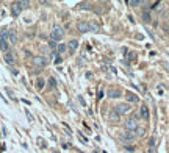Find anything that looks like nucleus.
Returning <instances> with one entry per match:
<instances>
[{
  "mask_svg": "<svg viewBox=\"0 0 169 153\" xmlns=\"http://www.w3.org/2000/svg\"><path fill=\"white\" fill-rule=\"evenodd\" d=\"M143 17H144V20H149V19H150L149 13H144V14H143Z\"/></svg>",
  "mask_w": 169,
  "mask_h": 153,
  "instance_id": "nucleus-31",
  "label": "nucleus"
},
{
  "mask_svg": "<svg viewBox=\"0 0 169 153\" xmlns=\"http://www.w3.org/2000/svg\"><path fill=\"white\" fill-rule=\"evenodd\" d=\"M139 117L144 119V120L149 119V108L146 106V105H143V106L139 108Z\"/></svg>",
  "mask_w": 169,
  "mask_h": 153,
  "instance_id": "nucleus-11",
  "label": "nucleus"
},
{
  "mask_svg": "<svg viewBox=\"0 0 169 153\" xmlns=\"http://www.w3.org/2000/svg\"><path fill=\"white\" fill-rule=\"evenodd\" d=\"M80 10H91V3H88V2L80 3Z\"/></svg>",
  "mask_w": 169,
  "mask_h": 153,
  "instance_id": "nucleus-20",
  "label": "nucleus"
},
{
  "mask_svg": "<svg viewBox=\"0 0 169 153\" xmlns=\"http://www.w3.org/2000/svg\"><path fill=\"white\" fill-rule=\"evenodd\" d=\"M153 147H155V139L150 138V141H149V148H150V150H153Z\"/></svg>",
  "mask_w": 169,
  "mask_h": 153,
  "instance_id": "nucleus-24",
  "label": "nucleus"
},
{
  "mask_svg": "<svg viewBox=\"0 0 169 153\" xmlns=\"http://www.w3.org/2000/svg\"><path fill=\"white\" fill-rule=\"evenodd\" d=\"M135 131H136L135 136H143V134H144V128H139V127H138V128L135 130Z\"/></svg>",
  "mask_w": 169,
  "mask_h": 153,
  "instance_id": "nucleus-23",
  "label": "nucleus"
},
{
  "mask_svg": "<svg viewBox=\"0 0 169 153\" xmlns=\"http://www.w3.org/2000/svg\"><path fill=\"white\" fill-rule=\"evenodd\" d=\"M17 5H19L22 10H25V8L30 6V2H27V0H21V2H17Z\"/></svg>",
  "mask_w": 169,
  "mask_h": 153,
  "instance_id": "nucleus-19",
  "label": "nucleus"
},
{
  "mask_svg": "<svg viewBox=\"0 0 169 153\" xmlns=\"http://www.w3.org/2000/svg\"><path fill=\"white\" fill-rule=\"evenodd\" d=\"M3 60H5L6 64H14L16 56H14V53H13V52H6V53H5V56H3Z\"/></svg>",
  "mask_w": 169,
  "mask_h": 153,
  "instance_id": "nucleus-8",
  "label": "nucleus"
},
{
  "mask_svg": "<svg viewBox=\"0 0 169 153\" xmlns=\"http://www.w3.org/2000/svg\"><path fill=\"white\" fill-rule=\"evenodd\" d=\"M77 47H78V41H77V39H71V41L67 42V50L71 53H74L77 50Z\"/></svg>",
  "mask_w": 169,
  "mask_h": 153,
  "instance_id": "nucleus-9",
  "label": "nucleus"
},
{
  "mask_svg": "<svg viewBox=\"0 0 169 153\" xmlns=\"http://www.w3.org/2000/svg\"><path fill=\"white\" fill-rule=\"evenodd\" d=\"M45 86V80L44 78H38V80H36V88H38V89H42Z\"/></svg>",
  "mask_w": 169,
  "mask_h": 153,
  "instance_id": "nucleus-18",
  "label": "nucleus"
},
{
  "mask_svg": "<svg viewBox=\"0 0 169 153\" xmlns=\"http://www.w3.org/2000/svg\"><path fill=\"white\" fill-rule=\"evenodd\" d=\"M77 30H78L80 33H88V31H89V22L80 20L78 24H77Z\"/></svg>",
  "mask_w": 169,
  "mask_h": 153,
  "instance_id": "nucleus-4",
  "label": "nucleus"
},
{
  "mask_svg": "<svg viewBox=\"0 0 169 153\" xmlns=\"http://www.w3.org/2000/svg\"><path fill=\"white\" fill-rule=\"evenodd\" d=\"M78 102H80V103H81V105H83V106H86V103H85V98L81 97V95H78Z\"/></svg>",
  "mask_w": 169,
  "mask_h": 153,
  "instance_id": "nucleus-29",
  "label": "nucleus"
},
{
  "mask_svg": "<svg viewBox=\"0 0 169 153\" xmlns=\"http://www.w3.org/2000/svg\"><path fill=\"white\" fill-rule=\"evenodd\" d=\"M66 48H67V44H58V46H57V50H55V52H57L58 55H61V53L64 52Z\"/></svg>",
  "mask_w": 169,
  "mask_h": 153,
  "instance_id": "nucleus-16",
  "label": "nucleus"
},
{
  "mask_svg": "<svg viewBox=\"0 0 169 153\" xmlns=\"http://www.w3.org/2000/svg\"><path fill=\"white\" fill-rule=\"evenodd\" d=\"M8 41L10 44H17V34L14 30H10V34H8Z\"/></svg>",
  "mask_w": 169,
  "mask_h": 153,
  "instance_id": "nucleus-15",
  "label": "nucleus"
},
{
  "mask_svg": "<svg viewBox=\"0 0 169 153\" xmlns=\"http://www.w3.org/2000/svg\"><path fill=\"white\" fill-rule=\"evenodd\" d=\"M119 136H121L122 141H133L135 139V131H122Z\"/></svg>",
  "mask_w": 169,
  "mask_h": 153,
  "instance_id": "nucleus-6",
  "label": "nucleus"
},
{
  "mask_svg": "<svg viewBox=\"0 0 169 153\" xmlns=\"http://www.w3.org/2000/svg\"><path fill=\"white\" fill-rule=\"evenodd\" d=\"M132 109V106L129 105V103H119V105H116L115 106V111L117 112V114H125V112H129Z\"/></svg>",
  "mask_w": 169,
  "mask_h": 153,
  "instance_id": "nucleus-3",
  "label": "nucleus"
},
{
  "mask_svg": "<svg viewBox=\"0 0 169 153\" xmlns=\"http://www.w3.org/2000/svg\"><path fill=\"white\" fill-rule=\"evenodd\" d=\"M57 46H58V44L55 42V41H50V42H49V47H50V48H55V50H57Z\"/></svg>",
  "mask_w": 169,
  "mask_h": 153,
  "instance_id": "nucleus-26",
  "label": "nucleus"
},
{
  "mask_svg": "<svg viewBox=\"0 0 169 153\" xmlns=\"http://www.w3.org/2000/svg\"><path fill=\"white\" fill-rule=\"evenodd\" d=\"M119 119H121V116L117 114V112L113 109V111H110V114H108V120L110 122H115V124H117L119 122Z\"/></svg>",
  "mask_w": 169,
  "mask_h": 153,
  "instance_id": "nucleus-12",
  "label": "nucleus"
},
{
  "mask_svg": "<svg viewBox=\"0 0 169 153\" xmlns=\"http://www.w3.org/2000/svg\"><path fill=\"white\" fill-rule=\"evenodd\" d=\"M38 142H39V147H41V148H45V141H44L42 138H39Z\"/></svg>",
  "mask_w": 169,
  "mask_h": 153,
  "instance_id": "nucleus-25",
  "label": "nucleus"
},
{
  "mask_svg": "<svg viewBox=\"0 0 169 153\" xmlns=\"http://www.w3.org/2000/svg\"><path fill=\"white\" fill-rule=\"evenodd\" d=\"M102 97H103V91H100V92H99V95H97V98H102Z\"/></svg>",
  "mask_w": 169,
  "mask_h": 153,
  "instance_id": "nucleus-33",
  "label": "nucleus"
},
{
  "mask_svg": "<svg viewBox=\"0 0 169 153\" xmlns=\"http://www.w3.org/2000/svg\"><path fill=\"white\" fill-rule=\"evenodd\" d=\"M53 153H60V152H57V150H55V152H53Z\"/></svg>",
  "mask_w": 169,
  "mask_h": 153,
  "instance_id": "nucleus-34",
  "label": "nucleus"
},
{
  "mask_svg": "<svg viewBox=\"0 0 169 153\" xmlns=\"http://www.w3.org/2000/svg\"><path fill=\"white\" fill-rule=\"evenodd\" d=\"M99 28H100V27H99L97 22H94V20L89 22V31H99Z\"/></svg>",
  "mask_w": 169,
  "mask_h": 153,
  "instance_id": "nucleus-17",
  "label": "nucleus"
},
{
  "mask_svg": "<svg viewBox=\"0 0 169 153\" xmlns=\"http://www.w3.org/2000/svg\"><path fill=\"white\" fill-rule=\"evenodd\" d=\"M21 13H22V8L17 5V2H14V3L11 5V14H13V16H19Z\"/></svg>",
  "mask_w": 169,
  "mask_h": 153,
  "instance_id": "nucleus-13",
  "label": "nucleus"
},
{
  "mask_svg": "<svg viewBox=\"0 0 169 153\" xmlns=\"http://www.w3.org/2000/svg\"><path fill=\"white\" fill-rule=\"evenodd\" d=\"M8 34H10V30H0V42H8Z\"/></svg>",
  "mask_w": 169,
  "mask_h": 153,
  "instance_id": "nucleus-14",
  "label": "nucleus"
},
{
  "mask_svg": "<svg viewBox=\"0 0 169 153\" xmlns=\"http://www.w3.org/2000/svg\"><path fill=\"white\" fill-rule=\"evenodd\" d=\"M130 5H133V6H136V5H141V2H138V0H130Z\"/></svg>",
  "mask_w": 169,
  "mask_h": 153,
  "instance_id": "nucleus-27",
  "label": "nucleus"
},
{
  "mask_svg": "<svg viewBox=\"0 0 169 153\" xmlns=\"http://www.w3.org/2000/svg\"><path fill=\"white\" fill-rule=\"evenodd\" d=\"M63 36H64V31H63V27H60V25H55L52 31H50V39L55 42H60L63 39Z\"/></svg>",
  "mask_w": 169,
  "mask_h": 153,
  "instance_id": "nucleus-1",
  "label": "nucleus"
},
{
  "mask_svg": "<svg viewBox=\"0 0 169 153\" xmlns=\"http://www.w3.org/2000/svg\"><path fill=\"white\" fill-rule=\"evenodd\" d=\"M11 74H13V75H19V72H17V69L13 67V69H11Z\"/></svg>",
  "mask_w": 169,
  "mask_h": 153,
  "instance_id": "nucleus-32",
  "label": "nucleus"
},
{
  "mask_svg": "<svg viewBox=\"0 0 169 153\" xmlns=\"http://www.w3.org/2000/svg\"><path fill=\"white\" fill-rule=\"evenodd\" d=\"M61 61H63V58H55V64H61Z\"/></svg>",
  "mask_w": 169,
  "mask_h": 153,
  "instance_id": "nucleus-30",
  "label": "nucleus"
},
{
  "mask_svg": "<svg viewBox=\"0 0 169 153\" xmlns=\"http://www.w3.org/2000/svg\"><path fill=\"white\" fill-rule=\"evenodd\" d=\"M49 86L50 88H57V80H55L53 76H50V78H49Z\"/></svg>",
  "mask_w": 169,
  "mask_h": 153,
  "instance_id": "nucleus-21",
  "label": "nucleus"
},
{
  "mask_svg": "<svg viewBox=\"0 0 169 153\" xmlns=\"http://www.w3.org/2000/svg\"><path fill=\"white\" fill-rule=\"evenodd\" d=\"M25 114H27V117H28L30 122H33V116H31V112L30 111H25Z\"/></svg>",
  "mask_w": 169,
  "mask_h": 153,
  "instance_id": "nucleus-28",
  "label": "nucleus"
},
{
  "mask_svg": "<svg viewBox=\"0 0 169 153\" xmlns=\"http://www.w3.org/2000/svg\"><path fill=\"white\" fill-rule=\"evenodd\" d=\"M107 95L110 98H117V97H121V91H119V89H115V88H110L108 92H107Z\"/></svg>",
  "mask_w": 169,
  "mask_h": 153,
  "instance_id": "nucleus-10",
  "label": "nucleus"
},
{
  "mask_svg": "<svg viewBox=\"0 0 169 153\" xmlns=\"http://www.w3.org/2000/svg\"><path fill=\"white\" fill-rule=\"evenodd\" d=\"M0 48H2L3 52H8V48H10V46H8V42H0Z\"/></svg>",
  "mask_w": 169,
  "mask_h": 153,
  "instance_id": "nucleus-22",
  "label": "nucleus"
},
{
  "mask_svg": "<svg viewBox=\"0 0 169 153\" xmlns=\"http://www.w3.org/2000/svg\"><path fill=\"white\" fill-rule=\"evenodd\" d=\"M33 64L36 66V67H44L45 64H47V60H45L44 56H33Z\"/></svg>",
  "mask_w": 169,
  "mask_h": 153,
  "instance_id": "nucleus-5",
  "label": "nucleus"
},
{
  "mask_svg": "<svg viewBox=\"0 0 169 153\" xmlns=\"http://www.w3.org/2000/svg\"><path fill=\"white\" fill-rule=\"evenodd\" d=\"M125 128L127 131H135L138 128V114H133L130 119L125 120Z\"/></svg>",
  "mask_w": 169,
  "mask_h": 153,
  "instance_id": "nucleus-2",
  "label": "nucleus"
},
{
  "mask_svg": "<svg viewBox=\"0 0 169 153\" xmlns=\"http://www.w3.org/2000/svg\"><path fill=\"white\" fill-rule=\"evenodd\" d=\"M125 98H127V103H138L139 102V97L133 92H127L125 94Z\"/></svg>",
  "mask_w": 169,
  "mask_h": 153,
  "instance_id": "nucleus-7",
  "label": "nucleus"
}]
</instances>
